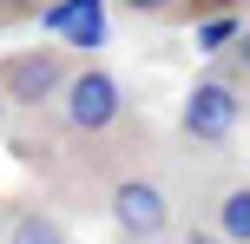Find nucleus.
I'll return each instance as SVG.
<instances>
[{
    "instance_id": "3",
    "label": "nucleus",
    "mask_w": 250,
    "mask_h": 244,
    "mask_svg": "<svg viewBox=\"0 0 250 244\" xmlns=\"http://www.w3.org/2000/svg\"><path fill=\"white\" fill-rule=\"evenodd\" d=\"M66 79H73V66H66L60 46H40V53H13V60H0V92L13 99V112H40L46 99H60Z\"/></svg>"
},
{
    "instance_id": "11",
    "label": "nucleus",
    "mask_w": 250,
    "mask_h": 244,
    "mask_svg": "<svg viewBox=\"0 0 250 244\" xmlns=\"http://www.w3.org/2000/svg\"><path fill=\"white\" fill-rule=\"evenodd\" d=\"M125 7H132V13H178L185 0H125Z\"/></svg>"
},
{
    "instance_id": "7",
    "label": "nucleus",
    "mask_w": 250,
    "mask_h": 244,
    "mask_svg": "<svg viewBox=\"0 0 250 244\" xmlns=\"http://www.w3.org/2000/svg\"><path fill=\"white\" fill-rule=\"evenodd\" d=\"M244 33V20H230V13H204V26H198V46L204 53H230V40Z\"/></svg>"
},
{
    "instance_id": "1",
    "label": "nucleus",
    "mask_w": 250,
    "mask_h": 244,
    "mask_svg": "<svg viewBox=\"0 0 250 244\" xmlns=\"http://www.w3.org/2000/svg\"><path fill=\"white\" fill-rule=\"evenodd\" d=\"M237 119H244V86H237L230 73H211V79H198V86L185 92L178 132H185L191 145H230Z\"/></svg>"
},
{
    "instance_id": "5",
    "label": "nucleus",
    "mask_w": 250,
    "mask_h": 244,
    "mask_svg": "<svg viewBox=\"0 0 250 244\" xmlns=\"http://www.w3.org/2000/svg\"><path fill=\"white\" fill-rule=\"evenodd\" d=\"M211 224H217L230 244H250V178L224 185V192L211 198Z\"/></svg>"
},
{
    "instance_id": "6",
    "label": "nucleus",
    "mask_w": 250,
    "mask_h": 244,
    "mask_svg": "<svg viewBox=\"0 0 250 244\" xmlns=\"http://www.w3.org/2000/svg\"><path fill=\"white\" fill-rule=\"evenodd\" d=\"M7 244H73L60 231V218H46L40 205H13L7 211Z\"/></svg>"
},
{
    "instance_id": "12",
    "label": "nucleus",
    "mask_w": 250,
    "mask_h": 244,
    "mask_svg": "<svg viewBox=\"0 0 250 244\" xmlns=\"http://www.w3.org/2000/svg\"><path fill=\"white\" fill-rule=\"evenodd\" d=\"M7 119H13V99H7V92H0V132H7Z\"/></svg>"
},
{
    "instance_id": "8",
    "label": "nucleus",
    "mask_w": 250,
    "mask_h": 244,
    "mask_svg": "<svg viewBox=\"0 0 250 244\" xmlns=\"http://www.w3.org/2000/svg\"><path fill=\"white\" fill-rule=\"evenodd\" d=\"M224 73L237 79V86H250V26H244L237 40H230V53H224Z\"/></svg>"
},
{
    "instance_id": "9",
    "label": "nucleus",
    "mask_w": 250,
    "mask_h": 244,
    "mask_svg": "<svg viewBox=\"0 0 250 244\" xmlns=\"http://www.w3.org/2000/svg\"><path fill=\"white\" fill-rule=\"evenodd\" d=\"M26 13H46V0H0V20H26Z\"/></svg>"
},
{
    "instance_id": "10",
    "label": "nucleus",
    "mask_w": 250,
    "mask_h": 244,
    "mask_svg": "<svg viewBox=\"0 0 250 244\" xmlns=\"http://www.w3.org/2000/svg\"><path fill=\"white\" fill-rule=\"evenodd\" d=\"M185 244H230V238L217 231V224H191V231H185Z\"/></svg>"
},
{
    "instance_id": "2",
    "label": "nucleus",
    "mask_w": 250,
    "mask_h": 244,
    "mask_svg": "<svg viewBox=\"0 0 250 244\" xmlns=\"http://www.w3.org/2000/svg\"><path fill=\"white\" fill-rule=\"evenodd\" d=\"M60 112H66V132L105 139L125 119V92H119V79L105 73V66H79V73L66 79V92H60Z\"/></svg>"
},
{
    "instance_id": "4",
    "label": "nucleus",
    "mask_w": 250,
    "mask_h": 244,
    "mask_svg": "<svg viewBox=\"0 0 250 244\" xmlns=\"http://www.w3.org/2000/svg\"><path fill=\"white\" fill-rule=\"evenodd\" d=\"M105 205H112V231L125 244H151V238H165V224H171V198H165V185L145 178V172L119 178Z\"/></svg>"
},
{
    "instance_id": "13",
    "label": "nucleus",
    "mask_w": 250,
    "mask_h": 244,
    "mask_svg": "<svg viewBox=\"0 0 250 244\" xmlns=\"http://www.w3.org/2000/svg\"><path fill=\"white\" fill-rule=\"evenodd\" d=\"M151 244H185V238H151Z\"/></svg>"
}]
</instances>
